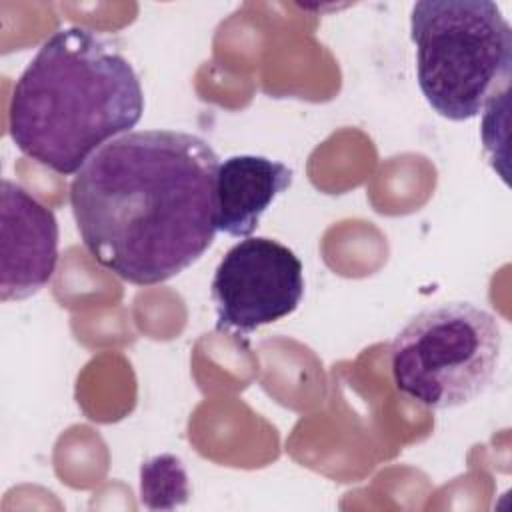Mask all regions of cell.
Returning <instances> with one entry per match:
<instances>
[{"label":"cell","mask_w":512,"mask_h":512,"mask_svg":"<svg viewBox=\"0 0 512 512\" xmlns=\"http://www.w3.org/2000/svg\"><path fill=\"white\" fill-rule=\"evenodd\" d=\"M220 158L198 134L138 130L98 148L70 184L84 248L124 282H166L212 246Z\"/></svg>","instance_id":"obj_1"},{"label":"cell","mask_w":512,"mask_h":512,"mask_svg":"<svg viewBox=\"0 0 512 512\" xmlns=\"http://www.w3.org/2000/svg\"><path fill=\"white\" fill-rule=\"evenodd\" d=\"M142 112L132 64L100 34L72 26L50 34L16 80L8 132L22 154L68 176Z\"/></svg>","instance_id":"obj_2"},{"label":"cell","mask_w":512,"mask_h":512,"mask_svg":"<svg viewBox=\"0 0 512 512\" xmlns=\"http://www.w3.org/2000/svg\"><path fill=\"white\" fill-rule=\"evenodd\" d=\"M418 86L440 116L462 122L508 96L512 28L490 0H420L412 6Z\"/></svg>","instance_id":"obj_3"},{"label":"cell","mask_w":512,"mask_h":512,"mask_svg":"<svg viewBox=\"0 0 512 512\" xmlns=\"http://www.w3.org/2000/svg\"><path fill=\"white\" fill-rule=\"evenodd\" d=\"M502 350L496 316L470 302L420 310L390 346L398 392L434 410L464 406L492 382Z\"/></svg>","instance_id":"obj_4"},{"label":"cell","mask_w":512,"mask_h":512,"mask_svg":"<svg viewBox=\"0 0 512 512\" xmlns=\"http://www.w3.org/2000/svg\"><path fill=\"white\" fill-rule=\"evenodd\" d=\"M302 296L304 268L294 250L266 236L244 238L214 270L216 330L250 334L290 316Z\"/></svg>","instance_id":"obj_5"},{"label":"cell","mask_w":512,"mask_h":512,"mask_svg":"<svg viewBox=\"0 0 512 512\" xmlns=\"http://www.w3.org/2000/svg\"><path fill=\"white\" fill-rule=\"evenodd\" d=\"M0 298L24 300L38 294L58 264V220L20 184L0 188Z\"/></svg>","instance_id":"obj_6"},{"label":"cell","mask_w":512,"mask_h":512,"mask_svg":"<svg viewBox=\"0 0 512 512\" xmlns=\"http://www.w3.org/2000/svg\"><path fill=\"white\" fill-rule=\"evenodd\" d=\"M294 172L276 160L254 154L230 156L216 176V228L234 238L256 230L270 204L290 188Z\"/></svg>","instance_id":"obj_7"},{"label":"cell","mask_w":512,"mask_h":512,"mask_svg":"<svg viewBox=\"0 0 512 512\" xmlns=\"http://www.w3.org/2000/svg\"><path fill=\"white\" fill-rule=\"evenodd\" d=\"M140 494L148 508H174L188 500V476L172 454L146 460L140 468Z\"/></svg>","instance_id":"obj_8"}]
</instances>
